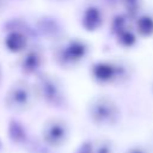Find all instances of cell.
Here are the masks:
<instances>
[{"label":"cell","instance_id":"6da1fadb","mask_svg":"<svg viewBox=\"0 0 153 153\" xmlns=\"http://www.w3.org/2000/svg\"><path fill=\"white\" fill-rule=\"evenodd\" d=\"M90 79L98 86L116 87L128 84L134 76V66L121 57H108L93 61L88 67Z\"/></svg>","mask_w":153,"mask_h":153},{"label":"cell","instance_id":"7a4b0ae2","mask_svg":"<svg viewBox=\"0 0 153 153\" xmlns=\"http://www.w3.org/2000/svg\"><path fill=\"white\" fill-rule=\"evenodd\" d=\"M53 62L61 69L71 71L80 67L91 54V44L78 36H63L51 43Z\"/></svg>","mask_w":153,"mask_h":153},{"label":"cell","instance_id":"3957f363","mask_svg":"<svg viewBox=\"0 0 153 153\" xmlns=\"http://www.w3.org/2000/svg\"><path fill=\"white\" fill-rule=\"evenodd\" d=\"M32 84L38 102L53 109H68L69 100L66 92V87L62 80L56 74H53L44 69L33 78Z\"/></svg>","mask_w":153,"mask_h":153},{"label":"cell","instance_id":"277c9868","mask_svg":"<svg viewBox=\"0 0 153 153\" xmlns=\"http://www.w3.org/2000/svg\"><path fill=\"white\" fill-rule=\"evenodd\" d=\"M88 121L98 128H112L121 121V108L109 94H97L86 104Z\"/></svg>","mask_w":153,"mask_h":153},{"label":"cell","instance_id":"5b68a950","mask_svg":"<svg viewBox=\"0 0 153 153\" xmlns=\"http://www.w3.org/2000/svg\"><path fill=\"white\" fill-rule=\"evenodd\" d=\"M38 103L32 81L27 78L14 80L4 96V106L14 114H22L31 110Z\"/></svg>","mask_w":153,"mask_h":153},{"label":"cell","instance_id":"8992f818","mask_svg":"<svg viewBox=\"0 0 153 153\" xmlns=\"http://www.w3.org/2000/svg\"><path fill=\"white\" fill-rule=\"evenodd\" d=\"M17 56L16 68L24 78H35L37 74L44 71L47 55L39 43L32 42L22 54Z\"/></svg>","mask_w":153,"mask_h":153},{"label":"cell","instance_id":"52a82bcc","mask_svg":"<svg viewBox=\"0 0 153 153\" xmlns=\"http://www.w3.org/2000/svg\"><path fill=\"white\" fill-rule=\"evenodd\" d=\"M71 136L69 123L61 117L48 118L41 128V140L51 149L63 147Z\"/></svg>","mask_w":153,"mask_h":153},{"label":"cell","instance_id":"ba28073f","mask_svg":"<svg viewBox=\"0 0 153 153\" xmlns=\"http://www.w3.org/2000/svg\"><path fill=\"white\" fill-rule=\"evenodd\" d=\"M78 22L84 31L97 32L106 23V10L99 1L87 2L79 10Z\"/></svg>","mask_w":153,"mask_h":153},{"label":"cell","instance_id":"9c48e42d","mask_svg":"<svg viewBox=\"0 0 153 153\" xmlns=\"http://www.w3.org/2000/svg\"><path fill=\"white\" fill-rule=\"evenodd\" d=\"M36 39H47L51 43L66 36L63 24L53 16H39L32 20Z\"/></svg>","mask_w":153,"mask_h":153},{"label":"cell","instance_id":"30bf717a","mask_svg":"<svg viewBox=\"0 0 153 153\" xmlns=\"http://www.w3.org/2000/svg\"><path fill=\"white\" fill-rule=\"evenodd\" d=\"M7 137L11 143L18 147H26L31 141V136L25 123L18 118H10L7 123Z\"/></svg>","mask_w":153,"mask_h":153},{"label":"cell","instance_id":"8fae6325","mask_svg":"<svg viewBox=\"0 0 153 153\" xmlns=\"http://www.w3.org/2000/svg\"><path fill=\"white\" fill-rule=\"evenodd\" d=\"M133 27L139 38H149L153 36V16L146 12L140 13L133 20Z\"/></svg>","mask_w":153,"mask_h":153},{"label":"cell","instance_id":"7c38bea8","mask_svg":"<svg viewBox=\"0 0 153 153\" xmlns=\"http://www.w3.org/2000/svg\"><path fill=\"white\" fill-rule=\"evenodd\" d=\"M112 39L116 42V44L123 49H130L134 48L137 42H139V36L135 32L134 27H133V23L128 26H126L124 29H122L121 31H118L117 33H115L112 36Z\"/></svg>","mask_w":153,"mask_h":153},{"label":"cell","instance_id":"4fadbf2b","mask_svg":"<svg viewBox=\"0 0 153 153\" xmlns=\"http://www.w3.org/2000/svg\"><path fill=\"white\" fill-rule=\"evenodd\" d=\"M117 10L133 22L143 12V0H117Z\"/></svg>","mask_w":153,"mask_h":153},{"label":"cell","instance_id":"5bb4252c","mask_svg":"<svg viewBox=\"0 0 153 153\" xmlns=\"http://www.w3.org/2000/svg\"><path fill=\"white\" fill-rule=\"evenodd\" d=\"M94 153H114V146L109 140L94 141Z\"/></svg>","mask_w":153,"mask_h":153},{"label":"cell","instance_id":"9a60e30c","mask_svg":"<svg viewBox=\"0 0 153 153\" xmlns=\"http://www.w3.org/2000/svg\"><path fill=\"white\" fill-rule=\"evenodd\" d=\"M73 153H94V141L92 140L82 141Z\"/></svg>","mask_w":153,"mask_h":153},{"label":"cell","instance_id":"2e32d148","mask_svg":"<svg viewBox=\"0 0 153 153\" xmlns=\"http://www.w3.org/2000/svg\"><path fill=\"white\" fill-rule=\"evenodd\" d=\"M127 153H148L145 148H142V147H131V148H129L128 151H127Z\"/></svg>","mask_w":153,"mask_h":153},{"label":"cell","instance_id":"e0dca14e","mask_svg":"<svg viewBox=\"0 0 153 153\" xmlns=\"http://www.w3.org/2000/svg\"><path fill=\"white\" fill-rule=\"evenodd\" d=\"M6 5H7V0H0V13L5 10Z\"/></svg>","mask_w":153,"mask_h":153},{"label":"cell","instance_id":"ac0fdd59","mask_svg":"<svg viewBox=\"0 0 153 153\" xmlns=\"http://www.w3.org/2000/svg\"><path fill=\"white\" fill-rule=\"evenodd\" d=\"M2 81H4V69H2V66L0 63V87L2 85Z\"/></svg>","mask_w":153,"mask_h":153},{"label":"cell","instance_id":"d6986e66","mask_svg":"<svg viewBox=\"0 0 153 153\" xmlns=\"http://www.w3.org/2000/svg\"><path fill=\"white\" fill-rule=\"evenodd\" d=\"M49 1H54V2H67L69 0H49Z\"/></svg>","mask_w":153,"mask_h":153},{"label":"cell","instance_id":"ffe728a7","mask_svg":"<svg viewBox=\"0 0 153 153\" xmlns=\"http://www.w3.org/2000/svg\"><path fill=\"white\" fill-rule=\"evenodd\" d=\"M152 93H153V82H152Z\"/></svg>","mask_w":153,"mask_h":153}]
</instances>
